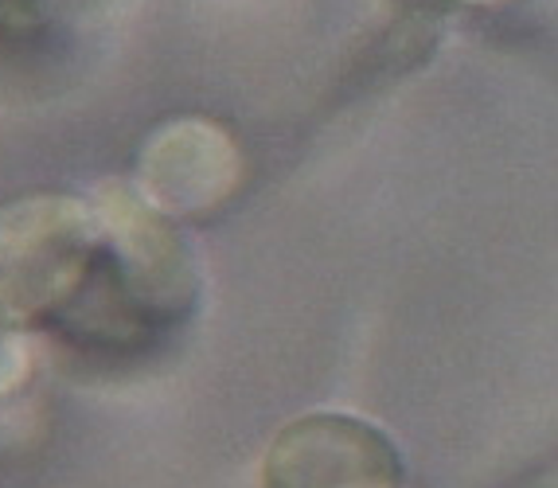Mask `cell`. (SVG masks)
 <instances>
[{"label": "cell", "instance_id": "6da1fadb", "mask_svg": "<svg viewBox=\"0 0 558 488\" xmlns=\"http://www.w3.org/2000/svg\"><path fill=\"white\" fill-rule=\"evenodd\" d=\"M102 251L90 285L59 320L56 337L94 352H141L180 329L199 301V273L177 223L133 184L94 192Z\"/></svg>", "mask_w": 558, "mask_h": 488}, {"label": "cell", "instance_id": "7a4b0ae2", "mask_svg": "<svg viewBox=\"0 0 558 488\" xmlns=\"http://www.w3.org/2000/svg\"><path fill=\"white\" fill-rule=\"evenodd\" d=\"M102 251L94 199L36 192L0 207V313L32 332H56L90 285Z\"/></svg>", "mask_w": 558, "mask_h": 488}, {"label": "cell", "instance_id": "3957f363", "mask_svg": "<svg viewBox=\"0 0 558 488\" xmlns=\"http://www.w3.org/2000/svg\"><path fill=\"white\" fill-rule=\"evenodd\" d=\"M262 488H402V457L367 418L317 411L278 430Z\"/></svg>", "mask_w": 558, "mask_h": 488}, {"label": "cell", "instance_id": "277c9868", "mask_svg": "<svg viewBox=\"0 0 558 488\" xmlns=\"http://www.w3.org/2000/svg\"><path fill=\"white\" fill-rule=\"evenodd\" d=\"M133 188L172 223L215 216L242 188V149L211 118H172L141 145Z\"/></svg>", "mask_w": 558, "mask_h": 488}, {"label": "cell", "instance_id": "5b68a950", "mask_svg": "<svg viewBox=\"0 0 558 488\" xmlns=\"http://www.w3.org/2000/svg\"><path fill=\"white\" fill-rule=\"evenodd\" d=\"M32 376V352L24 329H16L4 313H0V399L16 394Z\"/></svg>", "mask_w": 558, "mask_h": 488}, {"label": "cell", "instance_id": "8992f818", "mask_svg": "<svg viewBox=\"0 0 558 488\" xmlns=\"http://www.w3.org/2000/svg\"><path fill=\"white\" fill-rule=\"evenodd\" d=\"M32 24V0H0V28Z\"/></svg>", "mask_w": 558, "mask_h": 488}, {"label": "cell", "instance_id": "52a82bcc", "mask_svg": "<svg viewBox=\"0 0 558 488\" xmlns=\"http://www.w3.org/2000/svg\"><path fill=\"white\" fill-rule=\"evenodd\" d=\"M407 4H418V9H434V4H441V0H407Z\"/></svg>", "mask_w": 558, "mask_h": 488}, {"label": "cell", "instance_id": "ba28073f", "mask_svg": "<svg viewBox=\"0 0 558 488\" xmlns=\"http://www.w3.org/2000/svg\"><path fill=\"white\" fill-rule=\"evenodd\" d=\"M461 4H496V0H461Z\"/></svg>", "mask_w": 558, "mask_h": 488}]
</instances>
